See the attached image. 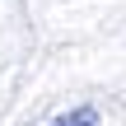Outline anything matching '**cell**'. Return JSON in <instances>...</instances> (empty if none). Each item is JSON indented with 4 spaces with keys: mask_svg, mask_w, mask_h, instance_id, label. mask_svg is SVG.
<instances>
[{
    "mask_svg": "<svg viewBox=\"0 0 126 126\" xmlns=\"http://www.w3.org/2000/svg\"><path fill=\"white\" fill-rule=\"evenodd\" d=\"M51 126H98V112L94 108H70L65 117H56Z\"/></svg>",
    "mask_w": 126,
    "mask_h": 126,
    "instance_id": "1",
    "label": "cell"
}]
</instances>
